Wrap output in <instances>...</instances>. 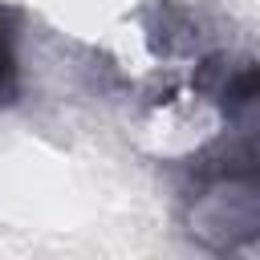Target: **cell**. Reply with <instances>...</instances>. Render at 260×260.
<instances>
[{
    "instance_id": "cell-1",
    "label": "cell",
    "mask_w": 260,
    "mask_h": 260,
    "mask_svg": "<svg viewBox=\"0 0 260 260\" xmlns=\"http://www.w3.org/2000/svg\"><path fill=\"white\" fill-rule=\"evenodd\" d=\"M0 81H12V49H8V28L0 24Z\"/></svg>"
}]
</instances>
